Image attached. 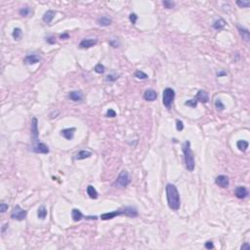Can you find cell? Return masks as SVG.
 Here are the masks:
<instances>
[{"instance_id": "obj_21", "label": "cell", "mask_w": 250, "mask_h": 250, "mask_svg": "<svg viewBox=\"0 0 250 250\" xmlns=\"http://www.w3.org/2000/svg\"><path fill=\"white\" fill-rule=\"evenodd\" d=\"M83 217H84V216H83V214L81 213V211H80L79 209H72V220L74 222L80 221Z\"/></svg>"}, {"instance_id": "obj_13", "label": "cell", "mask_w": 250, "mask_h": 250, "mask_svg": "<svg viewBox=\"0 0 250 250\" xmlns=\"http://www.w3.org/2000/svg\"><path fill=\"white\" fill-rule=\"evenodd\" d=\"M75 128L74 127H72V128H65L64 130L61 131V135L63 136V137L65 139H67V140H72L73 137H74V133H75Z\"/></svg>"}, {"instance_id": "obj_37", "label": "cell", "mask_w": 250, "mask_h": 250, "mask_svg": "<svg viewBox=\"0 0 250 250\" xmlns=\"http://www.w3.org/2000/svg\"><path fill=\"white\" fill-rule=\"evenodd\" d=\"M129 20H130V22H131V23H132L133 25H135L136 23H137L138 16L136 15V14H134V13H131L130 16H129Z\"/></svg>"}, {"instance_id": "obj_6", "label": "cell", "mask_w": 250, "mask_h": 250, "mask_svg": "<svg viewBox=\"0 0 250 250\" xmlns=\"http://www.w3.org/2000/svg\"><path fill=\"white\" fill-rule=\"evenodd\" d=\"M38 121L36 117H33L32 120V127H30V130H32V139L33 141V146L39 144V139H38Z\"/></svg>"}, {"instance_id": "obj_8", "label": "cell", "mask_w": 250, "mask_h": 250, "mask_svg": "<svg viewBox=\"0 0 250 250\" xmlns=\"http://www.w3.org/2000/svg\"><path fill=\"white\" fill-rule=\"evenodd\" d=\"M215 183H216V185L219 187H221L223 188H227L230 185V180L227 176H225V175H219L216 178V180H215Z\"/></svg>"}, {"instance_id": "obj_43", "label": "cell", "mask_w": 250, "mask_h": 250, "mask_svg": "<svg viewBox=\"0 0 250 250\" xmlns=\"http://www.w3.org/2000/svg\"><path fill=\"white\" fill-rule=\"evenodd\" d=\"M60 37L62 38V39H68V38L69 37V34H68V33H67V32H65V33H63V34H61V35H60Z\"/></svg>"}, {"instance_id": "obj_7", "label": "cell", "mask_w": 250, "mask_h": 250, "mask_svg": "<svg viewBox=\"0 0 250 250\" xmlns=\"http://www.w3.org/2000/svg\"><path fill=\"white\" fill-rule=\"evenodd\" d=\"M120 215H124V208L122 209H118V210H115V211H112V212H108V213H104L101 215V219L104 221H107V220H112L116 216H120Z\"/></svg>"}, {"instance_id": "obj_11", "label": "cell", "mask_w": 250, "mask_h": 250, "mask_svg": "<svg viewBox=\"0 0 250 250\" xmlns=\"http://www.w3.org/2000/svg\"><path fill=\"white\" fill-rule=\"evenodd\" d=\"M40 56L37 55V54H30V55H28L27 57L25 58L24 62L28 65H35L37 63L40 62Z\"/></svg>"}, {"instance_id": "obj_27", "label": "cell", "mask_w": 250, "mask_h": 250, "mask_svg": "<svg viewBox=\"0 0 250 250\" xmlns=\"http://www.w3.org/2000/svg\"><path fill=\"white\" fill-rule=\"evenodd\" d=\"M23 35V32L20 28H15L13 30V37H14L15 40H20Z\"/></svg>"}, {"instance_id": "obj_40", "label": "cell", "mask_w": 250, "mask_h": 250, "mask_svg": "<svg viewBox=\"0 0 250 250\" xmlns=\"http://www.w3.org/2000/svg\"><path fill=\"white\" fill-rule=\"evenodd\" d=\"M8 207H9V206H8V204L1 203V204H0V212H1V213L6 212L7 210H8Z\"/></svg>"}, {"instance_id": "obj_25", "label": "cell", "mask_w": 250, "mask_h": 250, "mask_svg": "<svg viewBox=\"0 0 250 250\" xmlns=\"http://www.w3.org/2000/svg\"><path fill=\"white\" fill-rule=\"evenodd\" d=\"M248 146L249 144L247 141H245V140H239V141H238V143H236V147H238V148L241 152H246Z\"/></svg>"}, {"instance_id": "obj_2", "label": "cell", "mask_w": 250, "mask_h": 250, "mask_svg": "<svg viewBox=\"0 0 250 250\" xmlns=\"http://www.w3.org/2000/svg\"><path fill=\"white\" fill-rule=\"evenodd\" d=\"M182 148H183V152H184V158H185L186 168L188 171H194L195 166V162L194 152H192V148H191V142L186 141L183 144Z\"/></svg>"}, {"instance_id": "obj_17", "label": "cell", "mask_w": 250, "mask_h": 250, "mask_svg": "<svg viewBox=\"0 0 250 250\" xmlns=\"http://www.w3.org/2000/svg\"><path fill=\"white\" fill-rule=\"evenodd\" d=\"M124 215L127 217L135 218L138 216V210L132 206H127V207H124Z\"/></svg>"}, {"instance_id": "obj_15", "label": "cell", "mask_w": 250, "mask_h": 250, "mask_svg": "<svg viewBox=\"0 0 250 250\" xmlns=\"http://www.w3.org/2000/svg\"><path fill=\"white\" fill-rule=\"evenodd\" d=\"M96 44H97V39L88 38V39H83V40L79 43V47L87 49V48H91L92 46H94Z\"/></svg>"}, {"instance_id": "obj_36", "label": "cell", "mask_w": 250, "mask_h": 250, "mask_svg": "<svg viewBox=\"0 0 250 250\" xmlns=\"http://www.w3.org/2000/svg\"><path fill=\"white\" fill-rule=\"evenodd\" d=\"M106 115H107V117H111V118H112V117H115V116H116V112H115V109L109 108V109H108Z\"/></svg>"}, {"instance_id": "obj_32", "label": "cell", "mask_w": 250, "mask_h": 250, "mask_svg": "<svg viewBox=\"0 0 250 250\" xmlns=\"http://www.w3.org/2000/svg\"><path fill=\"white\" fill-rule=\"evenodd\" d=\"M162 4H163V6L166 9H172V8L175 7V3L172 1H169V0H164V1H162Z\"/></svg>"}, {"instance_id": "obj_4", "label": "cell", "mask_w": 250, "mask_h": 250, "mask_svg": "<svg viewBox=\"0 0 250 250\" xmlns=\"http://www.w3.org/2000/svg\"><path fill=\"white\" fill-rule=\"evenodd\" d=\"M130 183H131V178L129 176V173L127 172V171L123 170V171H121L119 175H118L116 181H115V184H113V185L117 186V187L126 188Z\"/></svg>"}, {"instance_id": "obj_24", "label": "cell", "mask_w": 250, "mask_h": 250, "mask_svg": "<svg viewBox=\"0 0 250 250\" xmlns=\"http://www.w3.org/2000/svg\"><path fill=\"white\" fill-rule=\"evenodd\" d=\"M226 21L225 20H223V19H218V20H216L213 23V25H212V27L215 28V29H217V30H220V29H222L224 27H225L226 25Z\"/></svg>"}, {"instance_id": "obj_30", "label": "cell", "mask_w": 250, "mask_h": 250, "mask_svg": "<svg viewBox=\"0 0 250 250\" xmlns=\"http://www.w3.org/2000/svg\"><path fill=\"white\" fill-rule=\"evenodd\" d=\"M135 76L139 78V79H142V80H145V79H147V78L148 77V74L147 73H145L144 72L142 71H137L135 72Z\"/></svg>"}, {"instance_id": "obj_26", "label": "cell", "mask_w": 250, "mask_h": 250, "mask_svg": "<svg viewBox=\"0 0 250 250\" xmlns=\"http://www.w3.org/2000/svg\"><path fill=\"white\" fill-rule=\"evenodd\" d=\"M47 216V209L44 205H41L37 210V217L41 220H44Z\"/></svg>"}, {"instance_id": "obj_47", "label": "cell", "mask_w": 250, "mask_h": 250, "mask_svg": "<svg viewBox=\"0 0 250 250\" xmlns=\"http://www.w3.org/2000/svg\"><path fill=\"white\" fill-rule=\"evenodd\" d=\"M8 226H9L8 224H5V225L3 226V228H2V232H4V231L6 230V228H8Z\"/></svg>"}, {"instance_id": "obj_45", "label": "cell", "mask_w": 250, "mask_h": 250, "mask_svg": "<svg viewBox=\"0 0 250 250\" xmlns=\"http://www.w3.org/2000/svg\"><path fill=\"white\" fill-rule=\"evenodd\" d=\"M109 44H111L112 47H115V48H116V47L118 46V43H117V42H115L113 40H111V41H109Z\"/></svg>"}, {"instance_id": "obj_20", "label": "cell", "mask_w": 250, "mask_h": 250, "mask_svg": "<svg viewBox=\"0 0 250 250\" xmlns=\"http://www.w3.org/2000/svg\"><path fill=\"white\" fill-rule=\"evenodd\" d=\"M92 155V152H89V151H80L78 152L76 155H75V159L76 160H82V159H86L90 157Z\"/></svg>"}, {"instance_id": "obj_10", "label": "cell", "mask_w": 250, "mask_h": 250, "mask_svg": "<svg viewBox=\"0 0 250 250\" xmlns=\"http://www.w3.org/2000/svg\"><path fill=\"white\" fill-rule=\"evenodd\" d=\"M32 151L35 153H44V155H46V153H49V148H48L45 144L39 143L36 146L32 147Z\"/></svg>"}, {"instance_id": "obj_41", "label": "cell", "mask_w": 250, "mask_h": 250, "mask_svg": "<svg viewBox=\"0 0 250 250\" xmlns=\"http://www.w3.org/2000/svg\"><path fill=\"white\" fill-rule=\"evenodd\" d=\"M205 248L206 249H213L214 248V244L212 241H206L205 242Z\"/></svg>"}, {"instance_id": "obj_42", "label": "cell", "mask_w": 250, "mask_h": 250, "mask_svg": "<svg viewBox=\"0 0 250 250\" xmlns=\"http://www.w3.org/2000/svg\"><path fill=\"white\" fill-rule=\"evenodd\" d=\"M241 249H242V250H249L250 249V244L247 243V242L244 243L242 246H241Z\"/></svg>"}, {"instance_id": "obj_39", "label": "cell", "mask_w": 250, "mask_h": 250, "mask_svg": "<svg viewBox=\"0 0 250 250\" xmlns=\"http://www.w3.org/2000/svg\"><path fill=\"white\" fill-rule=\"evenodd\" d=\"M176 129L178 131H182L184 129V123H183V121L182 120H177L176 121Z\"/></svg>"}, {"instance_id": "obj_19", "label": "cell", "mask_w": 250, "mask_h": 250, "mask_svg": "<svg viewBox=\"0 0 250 250\" xmlns=\"http://www.w3.org/2000/svg\"><path fill=\"white\" fill-rule=\"evenodd\" d=\"M56 15V12L53 11V10H48L47 12H45V14L43 15V22L46 24H50L52 20L54 19V17Z\"/></svg>"}, {"instance_id": "obj_9", "label": "cell", "mask_w": 250, "mask_h": 250, "mask_svg": "<svg viewBox=\"0 0 250 250\" xmlns=\"http://www.w3.org/2000/svg\"><path fill=\"white\" fill-rule=\"evenodd\" d=\"M195 99L197 101V102H200L202 104H206V103H208V101H209V95L206 91L199 90L198 92H197V94L195 95Z\"/></svg>"}, {"instance_id": "obj_12", "label": "cell", "mask_w": 250, "mask_h": 250, "mask_svg": "<svg viewBox=\"0 0 250 250\" xmlns=\"http://www.w3.org/2000/svg\"><path fill=\"white\" fill-rule=\"evenodd\" d=\"M235 196L238 197V198L239 199H243L245 198V197H247L248 196V191H247V188H245V187H238L235 188Z\"/></svg>"}, {"instance_id": "obj_35", "label": "cell", "mask_w": 250, "mask_h": 250, "mask_svg": "<svg viewBox=\"0 0 250 250\" xmlns=\"http://www.w3.org/2000/svg\"><path fill=\"white\" fill-rule=\"evenodd\" d=\"M118 76L119 75H117V74H113V73L108 74V75L106 77V81H115L118 78Z\"/></svg>"}, {"instance_id": "obj_3", "label": "cell", "mask_w": 250, "mask_h": 250, "mask_svg": "<svg viewBox=\"0 0 250 250\" xmlns=\"http://www.w3.org/2000/svg\"><path fill=\"white\" fill-rule=\"evenodd\" d=\"M175 98V91L172 88H165L163 90V95H162V103H163L164 107L167 108H171L173 101Z\"/></svg>"}, {"instance_id": "obj_31", "label": "cell", "mask_w": 250, "mask_h": 250, "mask_svg": "<svg viewBox=\"0 0 250 250\" xmlns=\"http://www.w3.org/2000/svg\"><path fill=\"white\" fill-rule=\"evenodd\" d=\"M185 106H187V107H191V108H196V107H197V101H196L195 99L186 101Z\"/></svg>"}, {"instance_id": "obj_46", "label": "cell", "mask_w": 250, "mask_h": 250, "mask_svg": "<svg viewBox=\"0 0 250 250\" xmlns=\"http://www.w3.org/2000/svg\"><path fill=\"white\" fill-rule=\"evenodd\" d=\"M223 75H227V72H220L217 73V76H223Z\"/></svg>"}, {"instance_id": "obj_29", "label": "cell", "mask_w": 250, "mask_h": 250, "mask_svg": "<svg viewBox=\"0 0 250 250\" xmlns=\"http://www.w3.org/2000/svg\"><path fill=\"white\" fill-rule=\"evenodd\" d=\"M215 108H216L217 111L219 112H223L225 109V105L222 103V101L220 100H216L215 101Z\"/></svg>"}, {"instance_id": "obj_34", "label": "cell", "mask_w": 250, "mask_h": 250, "mask_svg": "<svg viewBox=\"0 0 250 250\" xmlns=\"http://www.w3.org/2000/svg\"><path fill=\"white\" fill-rule=\"evenodd\" d=\"M236 4H238L240 8H248L250 6L249 1H240V0H238V1H236Z\"/></svg>"}, {"instance_id": "obj_1", "label": "cell", "mask_w": 250, "mask_h": 250, "mask_svg": "<svg viewBox=\"0 0 250 250\" xmlns=\"http://www.w3.org/2000/svg\"><path fill=\"white\" fill-rule=\"evenodd\" d=\"M166 197L170 209L177 211L181 205V199H180V194L178 192L177 187L173 184H167L166 185Z\"/></svg>"}, {"instance_id": "obj_14", "label": "cell", "mask_w": 250, "mask_h": 250, "mask_svg": "<svg viewBox=\"0 0 250 250\" xmlns=\"http://www.w3.org/2000/svg\"><path fill=\"white\" fill-rule=\"evenodd\" d=\"M144 99L148 102H152V101H155L157 99V93L156 91L153 89H148L144 93Z\"/></svg>"}, {"instance_id": "obj_44", "label": "cell", "mask_w": 250, "mask_h": 250, "mask_svg": "<svg viewBox=\"0 0 250 250\" xmlns=\"http://www.w3.org/2000/svg\"><path fill=\"white\" fill-rule=\"evenodd\" d=\"M85 219H87V220H97L98 217L97 216H86Z\"/></svg>"}, {"instance_id": "obj_22", "label": "cell", "mask_w": 250, "mask_h": 250, "mask_svg": "<svg viewBox=\"0 0 250 250\" xmlns=\"http://www.w3.org/2000/svg\"><path fill=\"white\" fill-rule=\"evenodd\" d=\"M87 195H88L90 196V198H92V199H97L98 195H99L97 191H96V188L91 185L87 187Z\"/></svg>"}, {"instance_id": "obj_5", "label": "cell", "mask_w": 250, "mask_h": 250, "mask_svg": "<svg viewBox=\"0 0 250 250\" xmlns=\"http://www.w3.org/2000/svg\"><path fill=\"white\" fill-rule=\"evenodd\" d=\"M27 214H28V212L25 211V209L21 208L20 205H16L12 211L11 218L14 219V220H17V221H23L27 218Z\"/></svg>"}, {"instance_id": "obj_18", "label": "cell", "mask_w": 250, "mask_h": 250, "mask_svg": "<svg viewBox=\"0 0 250 250\" xmlns=\"http://www.w3.org/2000/svg\"><path fill=\"white\" fill-rule=\"evenodd\" d=\"M97 24L100 27H108V25H112V19L107 16H103L97 20Z\"/></svg>"}, {"instance_id": "obj_23", "label": "cell", "mask_w": 250, "mask_h": 250, "mask_svg": "<svg viewBox=\"0 0 250 250\" xmlns=\"http://www.w3.org/2000/svg\"><path fill=\"white\" fill-rule=\"evenodd\" d=\"M238 32L240 33L241 37H242V39H244L245 41L248 42L249 39H250V33L248 32V29L244 28H241V27H239V25H238Z\"/></svg>"}, {"instance_id": "obj_38", "label": "cell", "mask_w": 250, "mask_h": 250, "mask_svg": "<svg viewBox=\"0 0 250 250\" xmlns=\"http://www.w3.org/2000/svg\"><path fill=\"white\" fill-rule=\"evenodd\" d=\"M46 42L49 43V44H55V43H56V38H55V36H53V35L47 36V37H46Z\"/></svg>"}, {"instance_id": "obj_28", "label": "cell", "mask_w": 250, "mask_h": 250, "mask_svg": "<svg viewBox=\"0 0 250 250\" xmlns=\"http://www.w3.org/2000/svg\"><path fill=\"white\" fill-rule=\"evenodd\" d=\"M30 13H32V11H30V9L28 7H23L22 9L19 11V14L22 16V17H28L30 15Z\"/></svg>"}, {"instance_id": "obj_33", "label": "cell", "mask_w": 250, "mask_h": 250, "mask_svg": "<svg viewBox=\"0 0 250 250\" xmlns=\"http://www.w3.org/2000/svg\"><path fill=\"white\" fill-rule=\"evenodd\" d=\"M94 71L97 73L102 74V73L105 72V67L102 64H98V65H96V67L94 68Z\"/></svg>"}, {"instance_id": "obj_16", "label": "cell", "mask_w": 250, "mask_h": 250, "mask_svg": "<svg viewBox=\"0 0 250 250\" xmlns=\"http://www.w3.org/2000/svg\"><path fill=\"white\" fill-rule=\"evenodd\" d=\"M68 98L74 102H81L83 100V94L80 91H72L68 93Z\"/></svg>"}]
</instances>
